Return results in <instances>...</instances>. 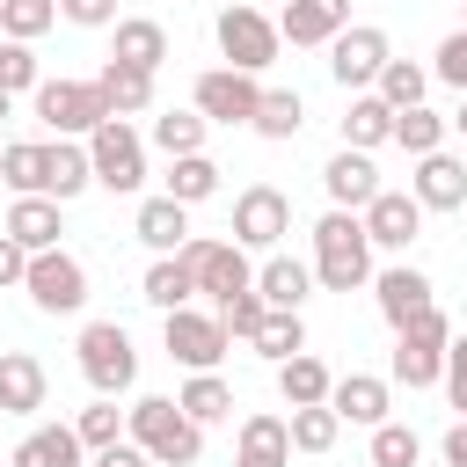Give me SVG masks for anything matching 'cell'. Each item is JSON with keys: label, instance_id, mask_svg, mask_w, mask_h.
<instances>
[{"label": "cell", "instance_id": "obj_1", "mask_svg": "<svg viewBox=\"0 0 467 467\" xmlns=\"http://www.w3.org/2000/svg\"><path fill=\"white\" fill-rule=\"evenodd\" d=\"M124 438L153 460V467H197L204 460V423H190L168 394H139L124 409Z\"/></svg>", "mask_w": 467, "mask_h": 467}, {"label": "cell", "instance_id": "obj_2", "mask_svg": "<svg viewBox=\"0 0 467 467\" xmlns=\"http://www.w3.org/2000/svg\"><path fill=\"white\" fill-rule=\"evenodd\" d=\"M372 277V241L358 212H321L314 219V285L321 292H358Z\"/></svg>", "mask_w": 467, "mask_h": 467}, {"label": "cell", "instance_id": "obj_3", "mask_svg": "<svg viewBox=\"0 0 467 467\" xmlns=\"http://www.w3.org/2000/svg\"><path fill=\"white\" fill-rule=\"evenodd\" d=\"M80 379L95 387V394H131V379H139V350H131V328L124 321H88L80 328Z\"/></svg>", "mask_w": 467, "mask_h": 467}, {"label": "cell", "instance_id": "obj_4", "mask_svg": "<svg viewBox=\"0 0 467 467\" xmlns=\"http://www.w3.org/2000/svg\"><path fill=\"white\" fill-rule=\"evenodd\" d=\"M88 168H95V182H102L109 197H131V190L146 182V139H139L124 117H102V124L88 131Z\"/></svg>", "mask_w": 467, "mask_h": 467}, {"label": "cell", "instance_id": "obj_5", "mask_svg": "<svg viewBox=\"0 0 467 467\" xmlns=\"http://www.w3.org/2000/svg\"><path fill=\"white\" fill-rule=\"evenodd\" d=\"M22 292L36 314H80L88 306V263L66 255V248H36L29 270H22Z\"/></svg>", "mask_w": 467, "mask_h": 467}, {"label": "cell", "instance_id": "obj_6", "mask_svg": "<svg viewBox=\"0 0 467 467\" xmlns=\"http://www.w3.org/2000/svg\"><path fill=\"white\" fill-rule=\"evenodd\" d=\"M219 58L226 66H241V73H263V66H277V51H285V36H277V22L263 15V7H219Z\"/></svg>", "mask_w": 467, "mask_h": 467}, {"label": "cell", "instance_id": "obj_7", "mask_svg": "<svg viewBox=\"0 0 467 467\" xmlns=\"http://www.w3.org/2000/svg\"><path fill=\"white\" fill-rule=\"evenodd\" d=\"M387 58H394V44H387V29H379V22H343V29L328 36V73H336V88H343V95L372 88Z\"/></svg>", "mask_w": 467, "mask_h": 467}, {"label": "cell", "instance_id": "obj_8", "mask_svg": "<svg viewBox=\"0 0 467 467\" xmlns=\"http://www.w3.org/2000/svg\"><path fill=\"white\" fill-rule=\"evenodd\" d=\"M161 343H168V358H175V365H190V372H219V358L234 350L226 321H219V314H197V306L161 314Z\"/></svg>", "mask_w": 467, "mask_h": 467}, {"label": "cell", "instance_id": "obj_9", "mask_svg": "<svg viewBox=\"0 0 467 467\" xmlns=\"http://www.w3.org/2000/svg\"><path fill=\"white\" fill-rule=\"evenodd\" d=\"M36 117L58 131V139H88L102 117H109V102H102V88L95 80H36Z\"/></svg>", "mask_w": 467, "mask_h": 467}, {"label": "cell", "instance_id": "obj_10", "mask_svg": "<svg viewBox=\"0 0 467 467\" xmlns=\"http://www.w3.org/2000/svg\"><path fill=\"white\" fill-rule=\"evenodd\" d=\"M175 255L197 270V292H204L212 306H219L226 292H248V285H255V263H248V248H241V241H204V234H190Z\"/></svg>", "mask_w": 467, "mask_h": 467}, {"label": "cell", "instance_id": "obj_11", "mask_svg": "<svg viewBox=\"0 0 467 467\" xmlns=\"http://www.w3.org/2000/svg\"><path fill=\"white\" fill-rule=\"evenodd\" d=\"M255 102H263V88H255V73H241V66H212V73H197V88H190V109H197L204 124H248Z\"/></svg>", "mask_w": 467, "mask_h": 467}, {"label": "cell", "instance_id": "obj_12", "mask_svg": "<svg viewBox=\"0 0 467 467\" xmlns=\"http://www.w3.org/2000/svg\"><path fill=\"white\" fill-rule=\"evenodd\" d=\"M285 234H292V197H285L277 182H248V190L234 197V241L270 255Z\"/></svg>", "mask_w": 467, "mask_h": 467}, {"label": "cell", "instance_id": "obj_13", "mask_svg": "<svg viewBox=\"0 0 467 467\" xmlns=\"http://www.w3.org/2000/svg\"><path fill=\"white\" fill-rule=\"evenodd\" d=\"M409 197H416L423 212H460V204H467V161H452L445 146H438V153H416Z\"/></svg>", "mask_w": 467, "mask_h": 467}, {"label": "cell", "instance_id": "obj_14", "mask_svg": "<svg viewBox=\"0 0 467 467\" xmlns=\"http://www.w3.org/2000/svg\"><path fill=\"white\" fill-rule=\"evenodd\" d=\"M358 219H365V241H372V248H409V241L423 234V204H416L409 190H387V182H379V197H372Z\"/></svg>", "mask_w": 467, "mask_h": 467}, {"label": "cell", "instance_id": "obj_15", "mask_svg": "<svg viewBox=\"0 0 467 467\" xmlns=\"http://www.w3.org/2000/svg\"><path fill=\"white\" fill-rule=\"evenodd\" d=\"M51 394V372L36 350H0V416H36Z\"/></svg>", "mask_w": 467, "mask_h": 467}, {"label": "cell", "instance_id": "obj_16", "mask_svg": "<svg viewBox=\"0 0 467 467\" xmlns=\"http://www.w3.org/2000/svg\"><path fill=\"white\" fill-rule=\"evenodd\" d=\"M321 190H328V204H336V212H365V204L379 197V168H372V153L343 146V153L321 168Z\"/></svg>", "mask_w": 467, "mask_h": 467}, {"label": "cell", "instance_id": "obj_17", "mask_svg": "<svg viewBox=\"0 0 467 467\" xmlns=\"http://www.w3.org/2000/svg\"><path fill=\"white\" fill-rule=\"evenodd\" d=\"M343 22H350V0H285L277 36H285L292 51H314V44H328Z\"/></svg>", "mask_w": 467, "mask_h": 467}, {"label": "cell", "instance_id": "obj_18", "mask_svg": "<svg viewBox=\"0 0 467 467\" xmlns=\"http://www.w3.org/2000/svg\"><path fill=\"white\" fill-rule=\"evenodd\" d=\"M109 58H124V66H139V73H161V66H168V29H161L153 15H117V22H109Z\"/></svg>", "mask_w": 467, "mask_h": 467}, {"label": "cell", "instance_id": "obj_19", "mask_svg": "<svg viewBox=\"0 0 467 467\" xmlns=\"http://www.w3.org/2000/svg\"><path fill=\"white\" fill-rule=\"evenodd\" d=\"M372 299H379V321H387V328H401V321H409V314H423L438 292H431V277H423L416 263H394V270H379V277H372Z\"/></svg>", "mask_w": 467, "mask_h": 467}, {"label": "cell", "instance_id": "obj_20", "mask_svg": "<svg viewBox=\"0 0 467 467\" xmlns=\"http://www.w3.org/2000/svg\"><path fill=\"white\" fill-rule=\"evenodd\" d=\"M234 467H292V431H285V416H270V409L241 416V438H234Z\"/></svg>", "mask_w": 467, "mask_h": 467}, {"label": "cell", "instance_id": "obj_21", "mask_svg": "<svg viewBox=\"0 0 467 467\" xmlns=\"http://www.w3.org/2000/svg\"><path fill=\"white\" fill-rule=\"evenodd\" d=\"M387 379H372V372H343V379H328V409L343 416V423H387Z\"/></svg>", "mask_w": 467, "mask_h": 467}, {"label": "cell", "instance_id": "obj_22", "mask_svg": "<svg viewBox=\"0 0 467 467\" xmlns=\"http://www.w3.org/2000/svg\"><path fill=\"white\" fill-rule=\"evenodd\" d=\"M0 234H7V241H22L29 255H36V248H58V234H66V219H58V197H15Z\"/></svg>", "mask_w": 467, "mask_h": 467}, {"label": "cell", "instance_id": "obj_23", "mask_svg": "<svg viewBox=\"0 0 467 467\" xmlns=\"http://www.w3.org/2000/svg\"><path fill=\"white\" fill-rule=\"evenodd\" d=\"M131 234H139V241H146L153 255H175V248L190 241V204H175V197L161 190V197H146V204H139Z\"/></svg>", "mask_w": 467, "mask_h": 467}, {"label": "cell", "instance_id": "obj_24", "mask_svg": "<svg viewBox=\"0 0 467 467\" xmlns=\"http://www.w3.org/2000/svg\"><path fill=\"white\" fill-rule=\"evenodd\" d=\"M255 292H263V306H306V292H314V263H299V255H263V270H255Z\"/></svg>", "mask_w": 467, "mask_h": 467}, {"label": "cell", "instance_id": "obj_25", "mask_svg": "<svg viewBox=\"0 0 467 467\" xmlns=\"http://www.w3.org/2000/svg\"><path fill=\"white\" fill-rule=\"evenodd\" d=\"M95 88H102L109 117H146V109H153V73H139V66H124V58H102Z\"/></svg>", "mask_w": 467, "mask_h": 467}, {"label": "cell", "instance_id": "obj_26", "mask_svg": "<svg viewBox=\"0 0 467 467\" xmlns=\"http://www.w3.org/2000/svg\"><path fill=\"white\" fill-rule=\"evenodd\" d=\"M80 452H88V445H80L73 423H36V431L15 445L7 467H80Z\"/></svg>", "mask_w": 467, "mask_h": 467}, {"label": "cell", "instance_id": "obj_27", "mask_svg": "<svg viewBox=\"0 0 467 467\" xmlns=\"http://www.w3.org/2000/svg\"><path fill=\"white\" fill-rule=\"evenodd\" d=\"M387 139H394V109H387L372 88H358V95H350V109H343V146L372 153V146H387Z\"/></svg>", "mask_w": 467, "mask_h": 467}, {"label": "cell", "instance_id": "obj_28", "mask_svg": "<svg viewBox=\"0 0 467 467\" xmlns=\"http://www.w3.org/2000/svg\"><path fill=\"white\" fill-rule=\"evenodd\" d=\"M44 168H51V175H44V197H58V204L80 197V190L95 182V168H88V139H58V146H44Z\"/></svg>", "mask_w": 467, "mask_h": 467}, {"label": "cell", "instance_id": "obj_29", "mask_svg": "<svg viewBox=\"0 0 467 467\" xmlns=\"http://www.w3.org/2000/svg\"><path fill=\"white\" fill-rule=\"evenodd\" d=\"M139 299H146V306H161V314H175V306H190V299H197V270H190L182 255H153V270H146Z\"/></svg>", "mask_w": 467, "mask_h": 467}, {"label": "cell", "instance_id": "obj_30", "mask_svg": "<svg viewBox=\"0 0 467 467\" xmlns=\"http://www.w3.org/2000/svg\"><path fill=\"white\" fill-rule=\"evenodd\" d=\"M248 350H255V358H270V365H285L292 350H306V321H299L292 306H263V321H255Z\"/></svg>", "mask_w": 467, "mask_h": 467}, {"label": "cell", "instance_id": "obj_31", "mask_svg": "<svg viewBox=\"0 0 467 467\" xmlns=\"http://www.w3.org/2000/svg\"><path fill=\"white\" fill-rule=\"evenodd\" d=\"M328 365L314 358V350H292L285 365H277V394H285V409H306V401H328Z\"/></svg>", "mask_w": 467, "mask_h": 467}, {"label": "cell", "instance_id": "obj_32", "mask_svg": "<svg viewBox=\"0 0 467 467\" xmlns=\"http://www.w3.org/2000/svg\"><path fill=\"white\" fill-rule=\"evenodd\" d=\"M401 387H438L445 379V343H423V336H394V365H387Z\"/></svg>", "mask_w": 467, "mask_h": 467}, {"label": "cell", "instance_id": "obj_33", "mask_svg": "<svg viewBox=\"0 0 467 467\" xmlns=\"http://www.w3.org/2000/svg\"><path fill=\"white\" fill-rule=\"evenodd\" d=\"M175 409H182L190 423H204V431H212V423H226V416H234V387H226L219 372H190V387L175 394Z\"/></svg>", "mask_w": 467, "mask_h": 467}, {"label": "cell", "instance_id": "obj_34", "mask_svg": "<svg viewBox=\"0 0 467 467\" xmlns=\"http://www.w3.org/2000/svg\"><path fill=\"white\" fill-rule=\"evenodd\" d=\"M168 197H175V204L219 197V161H212V153H175V161H168Z\"/></svg>", "mask_w": 467, "mask_h": 467}, {"label": "cell", "instance_id": "obj_35", "mask_svg": "<svg viewBox=\"0 0 467 467\" xmlns=\"http://www.w3.org/2000/svg\"><path fill=\"white\" fill-rule=\"evenodd\" d=\"M285 431H292V452H336L343 416H336L328 401H306V409H292V416H285Z\"/></svg>", "mask_w": 467, "mask_h": 467}, {"label": "cell", "instance_id": "obj_36", "mask_svg": "<svg viewBox=\"0 0 467 467\" xmlns=\"http://www.w3.org/2000/svg\"><path fill=\"white\" fill-rule=\"evenodd\" d=\"M263 139H299V124H306V102H299V88H263V102H255V117H248Z\"/></svg>", "mask_w": 467, "mask_h": 467}, {"label": "cell", "instance_id": "obj_37", "mask_svg": "<svg viewBox=\"0 0 467 467\" xmlns=\"http://www.w3.org/2000/svg\"><path fill=\"white\" fill-rule=\"evenodd\" d=\"M445 131H452V124H445L438 109H423V102L394 109V146H401L409 161H416V153H438V146H445Z\"/></svg>", "mask_w": 467, "mask_h": 467}, {"label": "cell", "instance_id": "obj_38", "mask_svg": "<svg viewBox=\"0 0 467 467\" xmlns=\"http://www.w3.org/2000/svg\"><path fill=\"white\" fill-rule=\"evenodd\" d=\"M44 146L36 139H15V146H0V182L15 190V197H44Z\"/></svg>", "mask_w": 467, "mask_h": 467}, {"label": "cell", "instance_id": "obj_39", "mask_svg": "<svg viewBox=\"0 0 467 467\" xmlns=\"http://www.w3.org/2000/svg\"><path fill=\"white\" fill-rule=\"evenodd\" d=\"M423 88H431V73H423L416 58H387V66H379V80H372V95H379L387 109H409V102H423Z\"/></svg>", "mask_w": 467, "mask_h": 467}, {"label": "cell", "instance_id": "obj_40", "mask_svg": "<svg viewBox=\"0 0 467 467\" xmlns=\"http://www.w3.org/2000/svg\"><path fill=\"white\" fill-rule=\"evenodd\" d=\"M204 131H212V124H204L197 109H161V117H153V146H161L168 161H175V153H204Z\"/></svg>", "mask_w": 467, "mask_h": 467}, {"label": "cell", "instance_id": "obj_41", "mask_svg": "<svg viewBox=\"0 0 467 467\" xmlns=\"http://www.w3.org/2000/svg\"><path fill=\"white\" fill-rule=\"evenodd\" d=\"M51 22H58V0H0V36L15 44H36Z\"/></svg>", "mask_w": 467, "mask_h": 467}, {"label": "cell", "instance_id": "obj_42", "mask_svg": "<svg viewBox=\"0 0 467 467\" xmlns=\"http://www.w3.org/2000/svg\"><path fill=\"white\" fill-rule=\"evenodd\" d=\"M73 431H80V445H88V452H102V445H117V438H124V409H117L109 394H95V401L73 416Z\"/></svg>", "mask_w": 467, "mask_h": 467}, {"label": "cell", "instance_id": "obj_43", "mask_svg": "<svg viewBox=\"0 0 467 467\" xmlns=\"http://www.w3.org/2000/svg\"><path fill=\"white\" fill-rule=\"evenodd\" d=\"M423 460V438L409 423H372V467H416Z\"/></svg>", "mask_w": 467, "mask_h": 467}, {"label": "cell", "instance_id": "obj_44", "mask_svg": "<svg viewBox=\"0 0 467 467\" xmlns=\"http://www.w3.org/2000/svg\"><path fill=\"white\" fill-rule=\"evenodd\" d=\"M36 80H44L36 51L15 44V36H0V88H7V95H36Z\"/></svg>", "mask_w": 467, "mask_h": 467}, {"label": "cell", "instance_id": "obj_45", "mask_svg": "<svg viewBox=\"0 0 467 467\" xmlns=\"http://www.w3.org/2000/svg\"><path fill=\"white\" fill-rule=\"evenodd\" d=\"M212 314L226 321V336H241V343H248V336H255V321H263V292H255V285H248V292H226Z\"/></svg>", "mask_w": 467, "mask_h": 467}, {"label": "cell", "instance_id": "obj_46", "mask_svg": "<svg viewBox=\"0 0 467 467\" xmlns=\"http://www.w3.org/2000/svg\"><path fill=\"white\" fill-rule=\"evenodd\" d=\"M431 73H438L445 88H460V95H467V29H452V36L438 44V58H431Z\"/></svg>", "mask_w": 467, "mask_h": 467}, {"label": "cell", "instance_id": "obj_47", "mask_svg": "<svg viewBox=\"0 0 467 467\" xmlns=\"http://www.w3.org/2000/svg\"><path fill=\"white\" fill-rule=\"evenodd\" d=\"M58 15H66L73 29H109V22H117V0H58Z\"/></svg>", "mask_w": 467, "mask_h": 467}, {"label": "cell", "instance_id": "obj_48", "mask_svg": "<svg viewBox=\"0 0 467 467\" xmlns=\"http://www.w3.org/2000/svg\"><path fill=\"white\" fill-rule=\"evenodd\" d=\"M445 394H452V409L467 416V336L445 343Z\"/></svg>", "mask_w": 467, "mask_h": 467}, {"label": "cell", "instance_id": "obj_49", "mask_svg": "<svg viewBox=\"0 0 467 467\" xmlns=\"http://www.w3.org/2000/svg\"><path fill=\"white\" fill-rule=\"evenodd\" d=\"M22 270H29V248L0 234V292H7V285H22Z\"/></svg>", "mask_w": 467, "mask_h": 467}, {"label": "cell", "instance_id": "obj_50", "mask_svg": "<svg viewBox=\"0 0 467 467\" xmlns=\"http://www.w3.org/2000/svg\"><path fill=\"white\" fill-rule=\"evenodd\" d=\"M95 467H153V460H146L131 438H117V445H102V452H95Z\"/></svg>", "mask_w": 467, "mask_h": 467}, {"label": "cell", "instance_id": "obj_51", "mask_svg": "<svg viewBox=\"0 0 467 467\" xmlns=\"http://www.w3.org/2000/svg\"><path fill=\"white\" fill-rule=\"evenodd\" d=\"M438 452H445V467H467V416L445 431V445H438Z\"/></svg>", "mask_w": 467, "mask_h": 467}, {"label": "cell", "instance_id": "obj_52", "mask_svg": "<svg viewBox=\"0 0 467 467\" xmlns=\"http://www.w3.org/2000/svg\"><path fill=\"white\" fill-rule=\"evenodd\" d=\"M445 124H452V131H460V139H467V95H460V109H452V117H445Z\"/></svg>", "mask_w": 467, "mask_h": 467}, {"label": "cell", "instance_id": "obj_53", "mask_svg": "<svg viewBox=\"0 0 467 467\" xmlns=\"http://www.w3.org/2000/svg\"><path fill=\"white\" fill-rule=\"evenodd\" d=\"M7 109H15V95H7V88H0V117H7Z\"/></svg>", "mask_w": 467, "mask_h": 467}, {"label": "cell", "instance_id": "obj_54", "mask_svg": "<svg viewBox=\"0 0 467 467\" xmlns=\"http://www.w3.org/2000/svg\"><path fill=\"white\" fill-rule=\"evenodd\" d=\"M460 7H467V0H460ZM460 29H467V22H460Z\"/></svg>", "mask_w": 467, "mask_h": 467}]
</instances>
